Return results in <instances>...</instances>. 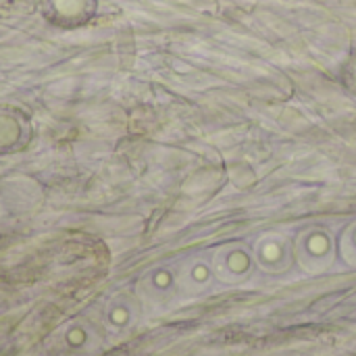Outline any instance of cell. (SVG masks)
<instances>
[{"label":"cell","instance_id":"obj_6","mask_svg":"<svg viewBox=\"0 0 356 356\" xmlns=\"http://www.w3.org/2000/svg\"><path fill=\"white\" fill-rule=\"evenodd\" d=\"M336 244H338V257L342 259V263L348 269H356V219L348 221L342 227L340 236L336 238Z\"/></svg>","mask_w":356,"mask_h":356},{"label":"cell","instance_id":"obj_5","mask_svg":"<svg viewBox=\"0 0 356 356\" xmlns=\"http://www.w3.org/2000/svg\"><path fill=\"white\" fill-rule=\"evenodd\" d=\"M146 282H148L150 296L159 298V300H169L175 294V290H177L175 273L169 271V269H154Z\"/></svg>","mask_w":356,"mask_h":356},{"label":"cell","instance_id":"obj_4","mask_svg":"<svg viewBox=\"0 0 356 356\" xmlns=\"http://www.w3.org/2000/svg\"><path fill=\"white\" fill-rule=\"evenodd\" d=\"M177 280V290L186 296H202L211 292L215 280V271L211 261L204 257H190L181 263V267L175 273Z\"/></svg>","mask_w":356,"mask_h":356},{"label":"cell","instance_id":"obj_3","mask_svg":"<svg viewBox=\"0 0 356 356\" xmlns=\"http://www.w3.org/2000/svg\"><path fill=\"white\" fill-rule=\"evenodd\" d=\"M257 269L267 275H284L294 265L292 240L280 232H265L252 244Z\"/></svg>","mask_w":356,"mask_h":356},{"label":"cell","instance_id":"obj_2","mask_svg":"<svg viewBox=\"0 0 356 356\" xmlns=\"http://www.w3.org/2000/svg\"><path fill=\"white\" fill-rule=\"evenodd\" d=\"M211 265L217 284L223 286H240L248 282L257 271L252 248H248L242 242H225L217 246L211 257Z\"/></svg>","mask_w":356,"mask_h":356},{"label":"cell","instance_id":"obj_1","mask_svg":"<svg viewBox=\"0 0 356 356\" xmlns=\"http://www.w3.org/2000/svg\"><path fill=\"white\" fill-rule=\"evenodd\" d=\"M294 263L309 275L327 273L338 259V244L334 234L323 225L302 227L292 238Z\"/></svg>","mask_w":356,"mask_h":356},{"label":"cell","instance_id":"obj_7","mask_svg":"<svg viewBox=\"0 0 356 356\" xmlns=\"http://www.w3.org/2000/svg\"><path fill=\"white\" fill-rule=\"evenodd\" d=\"M340 79L350 92H356V50L353 54H348V58L344 60L340 69Z\"/></svg>","mask_w":356,"mask_h":356}]
</instances>
